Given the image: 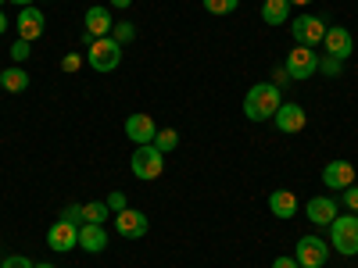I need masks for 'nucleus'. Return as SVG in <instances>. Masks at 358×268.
Here are the masks:
<instances>
[{"instance_id": "13", "label": "nucleus", "mask_w": 358, "mask_h": 268, "mask_svg": "<svg viewBox=\"0 0 358 268\" xmlns=\"http://www.w3.org/2000/svg\"><path fill=\"white\" fill-rule=\"evenodd\" d=\"M322 186L326 190H348V186H355V165L351 161H330L322 168Z\"/></svg>"}, {"instance_id": "20", "label": "nucleus", "mask_w": 358, "mask_h": 268, "mask_svg": "<svg viewBox=\"0 0 358 268\" xmlns=\"http://www.w3.org/2000/svg\"><path fill=\"white\" fill-rule=\"evenodd\" d=\"M262 18H265V25L290 22V0H265V4H262Z\"/></svg>"}, {"instance_id": "31", "label": "nucleus", "mask_w": 358, "mask_h": 268, "mask_svg": "<svg viewBox=\"0 0 358 268\" xmlns=\"http://www.w3.org/2000/svg\"><path fill=\"white\" fill-rule=\"evenodd\" d=\"M62 68H65V72H79V68H83V57H79V54H65Z\"/></svg>"}, {"instance_id": "15", "label": "nucleus", "mask_w": 358, "mask_h": 268, "mask_svg": "<svg viewBox=\"0 0 358 268\" xmlns=\"http://www.w3.org/2000/svg\"><path fill=\"white\" fill-rule=\"evenodd\" d=\"M305 211H308V222L312 225H330L337 218V200L334 197H312L305 204Z\"/></svg>"}, {"instance_id": "9", "label": "nucleus", "mask_w": 358, "mask_h": 268, "mask_svg": "<svg viewBox=\"0 0 358 268\" xmlns=\"http://www.w3.org/2000/svg\"><path fill=\"white\" fill-rule=\"evenodd\" d=\"M147 215L143 211H136V207H126V211H118L115 215V229H118V236H126V240H140V236H147Z\"/></svg>"}, {"instance_id": "17", "label": "nucleus", "mask_w": 358, "mask_h": 268, "mask_svg": "<svg viewBox=\"0 0 358 268\" xmlns=\"http://www.w3.org/2000/svg\"><path fill=\"white\" fill-rule=\"evenodd\" d=\"M111 11L108 8H101V4H94L86 11V33L94 36V40H101V36H111Z\"/></svg>"}, {"instance_id": "16", "label": "nucleus", "mask_w": 358, "mask_h": 268, "mask_svg": "<svg viewBox=\"0 0 358 268\" xmlns=\"http://www.w3.org/2000/svg\"><path fill=\"white\" fill-rule=\"evenodd\" d=\"M79 247H83V251H90V254L108 251V232H104V225L83 222V225H79Z\"/></svg>"}, {"instance_id": "21", "label": "nucleus", "mask_w": 358, "mask_h": 268, "mask_svg": "<svg viewBox=\"0 0 358 268\" xmlns=\"http://www.w3.org/2000/svg\"><path fill=\"white\" fill-rule=\"evenodd\" d=\"M108 200H94V204H83V222H94V225H101L104 218H108Z\"/></svg>"}, {"instance_id": "25", "label": "nucleus", "mask_w": 358, "mask_h": 268, "mask_svg": "<svg viewBox=\"0 0 358 268\" xmlns=\"http://www.w3.org/2000/svg\"><path fill=\"white\" fill-rule=\"evenodd\" d=\"M319 72H322V75H330V79H337V75L344 72V61H337V57L326 54V57H319Z\"/></svg>"}, {"instance_id": "35", "label": "nucleus", "mask_w": 358, "mask_h": 268, "mask_svg": "<svg viewBox=\"0 0 358 268\" xmlns=\"http://www.w3.org/2000/svg\"><path fill=\"white\" fill-rule=\"evenodd\" d=\"M11 4H18V8H33V0H11Z\"/></svg>"}, {"instance_id": "26", "label": "nucleus", "mask_w": 358, "mask_h": 268, "mask_svg": "<svg viewBox=\"0 0 358 268\" xmlns=\"http://www.w3.org/2000/svg\"><path fill=\"white\" fill-rule=\"evenodd\" d=\"M62 222H72V225H83V204H69L62 211Z\"/></svg>"}, {"instance_id": "11", "label": "nucleus", "mask_w": 358, "mask_h": 268, "mask_svg": "<svg viewBox=\"0 0 358 268\" xmlns=\"http://www.w3.org/2000/svg\"><path fill=\"white\" fill-rule=\"evenodd\" d=\"M322 47H326L330 57L344 61V57H351V50H355V40H351V33L344 25H330V29H326V36H322Z\"/></svg>"}, {"instance_id": "2", "label": "nucleus", "mask_w": 358, "mask_h": 268, "mask_svg": "<svg viewBox=\"0 0 358 268\" xmlns=\"http://www.w3.org/2000/svg\"><path fill=\"white\" fill-rule=\"evenodd\" d=\"M129 168H133L136 179L151 183V179H158V175L165 172V154L158 151L155 143H140L136 151H133V158H129Z\"/></svg>"}, {"instance_id": "37", "label": "nucleus", "mask_w": 358, "mask_h": 268, "mask_svg": "<svg viewBox=\"0 0 358 268\" xmlns=\"http://www.w3.org/2000/svg\"><path fill=\"white\" fill-rule=\"evenodd\" d=\"M4 29H8V18H4V11H0V33H4Z\"/></svg>"}, {"instance_id": "4", "label": "nucleus", "mask_w": 358, "mask_h": 268, "mask_svg": "<svg viewBox=\"0 0 358 268\" xmlns=\"http://www.w3.org/2000/svg\"><path fill=\"white\" fill-rule=\"evenodd\" d=\"M118 61H122V43H115L111 36H101L90 43L86 50V65L94 68V72H115Z\"/></svg>"}, {"instance_id": "34", "label": "nucleus", "mask_w": 358, "mask_h": 268, "mask_svg": "<svg viewBox=\"0 0 358 268\" xmlns=\"http://www.w3.org/2000/svg\"><path fill=\"white\" fill-rule=\"evenodd\" d=\"M129 4H133V0H111V8H122V11H126Z\"/></svg>"}, {"instance_id": "19", "label": "nucleus", "mask_w": 358, "mask_h": 268, "mask_svg": "<svg viewBox=\"0 0 358 268\" xmlns=\"http://www.w3.org/2000/svg\"><path fill=\"white\" fill-rule=\"evenodd\" d=\"M0 86L8 89V94H25L29 89V72L25 68H0Z\"/></svg>"}, {"instance_id": "23", "label": "nucleus", "mask_w": 358, "mask_h": 268, "mask_svg": "<svg viewBox=\"0 0 358 268\" xmlns=\"http://www.w3.org/2000/svg\"><path fill=\"white\" fill-rule=\"evenodd\" d=\"M155 147H158L162 154L176 151V147H179V133H176V129H158V136H155Z\"/></svg>"}, {"instance_id": "5", "label": "nucleus", "mask_w": 358, "mask_h": 268, "mask_svg": "<svg viewBox=\"0 0 358 268\" xmlns=\"http://www.w3.org/2000/svg\"><path fill=\"white\" fill-rule=\"evenodd\" d=\"M287 72H290V79L297 82V79H312L315 72H319V54L312 50V47H301L297 43L290 54H287V65H283Z\"/></svg>"}, {"instance_id": "22", "label": "nucleus", "mask_w": 358, "mask_h": 268, "mask_svg": "<svg viewBox=\"0 0 358 268\" xmlns=\"http://www.w3.org/2000/svg\"><path fill=\"white\" fill-rule=\"evenodd\" d=\"M208 15H233L236 8H241V0H201Z\"/></svg>"}, {"instance_id": "28", "label": "nucleus", "mask_w": 358, "mask_h": 268, "mask_svg": "<svg viewBox=\"0 0 358 268\" xmlns=\"http://www.w3.org/2000/svg\"><path fill=\"white\" fill-rule=\"evenodd\" d=\"M341 200L348 204V211H351V215H358V186H348Z\"/></svg>"}, {"instance_id": "27", "label": "nucleus", "mask_w": 358, "mask_h": 268, "mask_svg": "<svg viewBox=\"0 0 358 268\" xmlns=\"http://www.w3.org/2000/svg\"><path fill=\"white\" fill-rule=\"evenodd\" d=\"M108 207L118 215V211H126V193L122 190H115V193H108Z\"/></svg>"}, {"instance_id": "18", "label": "nucleus", "mask_w": 358, "mask_h": 268, "mask_svg": "<svg viewBox=\"0 0 358 268\" xmlns=\"http://www.w3.org/2000/svg\"><path fill=\"white\" fill-rule=\"evenodd\" d=\"M268 211H273L276 218H294V215H297V193L276 190L273 197H268Z\"/></svg>"}, {"instance_id": "1", "label": "nucleus", "mask_w": 358, "mask_h": 268, "mask_svg": "<svg viewBox=\"0 0 358 268\" xmlns=\"http://www.w3.org/2000/svg\"><path fill=\"white\" fill-rule=\"evenodd\" d=\"M280 104H283L280 86L258 82V86H251V94H248V100H244V114L251 118V122H268V118H276Z\"/></svg>"}, {"instance_id": "10", "label": "nucleus", "mask_w": 358, "mask_h": 268, "mask_svg": "<svg viewBox=\"0 0 358 268\" xmlns=\"http://www.w3.org/2000/svg\"><path fill=\"white\" fill-rule=\"evenodd\" d=\"M47 244H50L54 254L76 251V247H79V225H72V222H54L50 232H47Z\"/></svg>"}, {"instance_id": "24", "label": "nucleus", "mask_w": 358, "mask_h": 268, "mask_svg": "<svg viewBox=\"0 0 358 268\" xmlns=\"http://www.w3.org/2000/svg\"><path fill=\"white\" fill-rule=\"evenodd\" d=\"M111 40H115V43H133V40H136V29H133L129 22H115V25H111Z\"/></svg>"}, {"instance_id": "29", "label": "nucleus", "mask_w": 358, "mask_h": 268, "mask_svg": "<svg viewBox=\"0 0 358 268\" xmlns=\"http://www.w3.org/2000/svg\"><path fill=\"white\" fill-rule=\"evenodd\" d=\"M0 268H33V261H29L25 254H11V258H4Z\"/></svg>"}, {"instance_id": "30", "label": "nucleus", "mask_w": 358, "mask_h": 268, "mask_svg": "<svg viewBox=\"0 0 358 268\" xmlns=\"http://www.w3.org/2000/svg\"><path fill=\"white\" fill-rule=\"evenodd\" d=\"M29 54H33V43H25V40H18V43L11 47V57H15V61H25Z\"/></svg>"}, {"instance_id": "14", "label": "nucleus", "mask_w": 358, "mask_h": 268, "mask_svg": "<svg viewBox=\"0 0 358 268\" xmlns=\"http://www.w3.org/2000/svg\"><path fill=\"white\" fill-rule=\"evenodd\" d=\"M43 29H47L43 11H36V8H22V15H18V40L36 43V40L43 36Z\"/></svg>"}, {"instance_id": "32", "label": "nucleus", "mask_w": 358, "mask_h": 268, "mask_svg": "<svg viewBox=\"0 0 358 268\" xmlns=\"http://www.w3.org/2000/svg\"><path fill=\"white\" fill-rule=\"evenodd\" d=\"M273 79H276V82H273V86H280V89H283V86H287V82H294V79H290V72H287V68H276V72H273Z\"/></svg>"}, {"instance_id": "36", "label": "nucleus", "mask_w": 358, "mask_h": 268, "mask_svg": "<svg viewBox=\"0 0 358 268\" xmlns=\"http://www.w3.org/2000/svg\"><path fill=\"white\" fill-rule=\"evenodd\" d=\"M294 4H297V8H305V4H312V0H290V8H294Z\"/></svg>"}, {"instance_id": "38", "label": "nucleus", "mask_w": 358, "mask_h": 268, "mask_svg": "<svg viewBox=\"0 0 358 268\" xmlns=\"http://www.w3.org/2000/svg\"><path fill=\"white\" fill-rule=\"evenodd\" d=\"M33 268H54V265H50V261H40V265H33Z\"/></svg>"}, {"instance_id": "12", "label": "nucleus", "mask_w": 358, "mask_h": 268, "mask_svg": "<svg viewBox=\"0 0 358 268\" xmlns=\"http://www.w3.org/2000/svg\"><path fill=\"white\" fill-rule=\"evenodd\" d=\"M126 136H129L136 147H140V143H155V136H158L155 118H151V114H143V111L129 114V118H126Z\"/></svg>"}, {"instance_id": "3", "label": "nucleus", "mask_w": 358, "mask_h": 268, "mask_svg": "<svg viewBox=\"0 0 358 268\" xmlns=\"http://www.w3.org/2000/svg\"><path fill=\"white\" fill-rule=\"evenodd\" d=\"M330 244H334V251H341L348 258L358 254V215L348 211V215H337L330 222Z\"/></svg>"}, {"instance_id": "7", "label": "nucleus", "mask_w": 358, "mask_h": 268, "mask_svg": "<svg viewBox=\"0 0 358 268\" xmlns=\"http://www.w3.org/2000/svg\"><path fill=\"white\" fill-rule=\"evenodd\" d=\"M290 25H294V40L301 43V47H315V43H322L326 29H330L319 15H301V18H294Z\"/></svg>"}, {"instance_id": "8", "label": "nucleus", "mask_w": 358, "mask_h": 268, "mask_svg": "<svg viewBox=\"0 0 358 268\" xmlns=\"http://www.w3.org/2000/svg\"><path fill=\"white\" fill-rule=\"evenodd\" d=\"M273 122H276V129H280V133L294 136V133H301V129L308 126V114H305V107H301V104L287 100V104H280V111H276Z\"/></svg>"}, {"instance_id": "33", "label": "nucleus", "mask_w": 358, "mask_h": 268, "mask_svg": "<svg viewBox=\"0 0 358 268\" xmlns=\"http://www.w3.org/2000/svg\"><path fill=\"white\" fill-rule=\"evenodd\" d=\"M273 268H301V265H297V258H276Z\"/></svg>"}, {"instance_id": "39", "label": "nucleus", "mask_w": 358, "mask_h": 268, "mask_svg": "<svg viewBox=\"0 0 358 268\" xmlns=\"http://www.w3.org/2000/svg\"><path fill=\"white\" fill-rule=\"evenodd\" d=\"M0 4H4V0H0Z\"/></svg>"}, {"instance_id": "6", "label": "nucleus", "mask_w": 358, "mask_h": 268, "mask_svg": "<svg viewBox=\"0 0 358 268\" xmlns=\"http://www.w3.org/2000/svg\"><path fill=\"white\" fill-rule=\"evenodd\" d=\"M297 265L301 268H326V258H330V247H326L319 236H301L297 240V251H294Z\"/></svg>"}]
</instances>
